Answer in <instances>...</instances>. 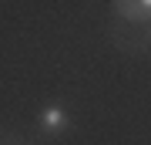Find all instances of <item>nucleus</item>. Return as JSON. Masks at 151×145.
Returning <instances> with one entry per match:
<instances>
[{
  "label": "nucleus",
  "mask_w": 151,
  "mask_h": 145,
  "mask_svg": "<svg viewBox=\"0 0 151 145\" xmlns=\"http://www.w3.org/2000/svg\"><path fill=\"white\" fill-rule=\"evenodd\" d=\"M37 125H40V132H47V135H64V132L70 128V111H67L64 105L50 101V105H44V108H40Z\"/></svg>",
  "instance_id": "nucleus-1"
},
{
  "label": "nucleus",
  "mask_w": 151,
  "mask_h": 145,
  "mask_svg": "<svg viewBox=\"0 0 151 145\" xmlns=\"http://www.w3.org/2000/svg\"><path fill=\"white\" fill-rule=\"evenodd\" d=\"M114 14H121L128 24H151V0H114Z\"/></svg>",
  "instance_id": "nucleus-2"
},
{
  "label": "nucleus",
  "mask_w": 151,
  "mask_h": 145,
  "mask_svg": "<svg viewBox=\"0 0 151 145\" xmlns=\"http://www.w3.org/2000/svg\"><path fill=\"white\" fill-rule=\"evenodd\" d=\"M145 41H148V44H151V24H148V31H145Z\"/></svg>",
  "instance_id": "nucleus-3"
}]
</instances>
